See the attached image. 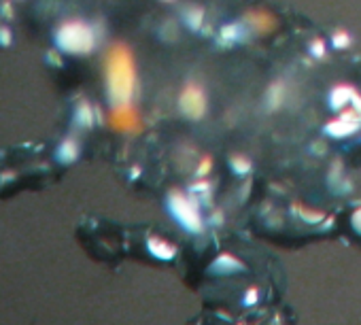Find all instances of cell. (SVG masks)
I'll use <instances>...</instances> for the list:
<instances>
[{
	"mask_svg": "<svg viewBox=\"0 0 361 325\" xmlns=\"http://www.w3.org/2000/svg\"><path fill=\"white\" fill-rule=\"evenodd\" d=\"M180 106L183 111L192 117H200L204 113V106H207V98H204V92L200 87H188L180 96Z\"/></svg>",
	"mask_w": 361,
	"mask_h": 325,
	"instance_id": "obj_2",
	"label": "cell"
},
{
	"mask_svg": "<svg viewBox=\"0 0 361 325\" xmlns=\"http://www.w3.org/2000/svg\"><path fill=\"white\" fill-rule=\"evenodd\" d=\"M106 73L111 98L117 102V106H128V100L134 90V62L126 47H115L111 51Z\"/></svg>",
	"mask_w": 361,
	"mask_h": 325,
	"instance_id": "obj_1",
	"label": "cell"
}]
</instances>
